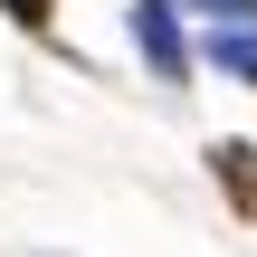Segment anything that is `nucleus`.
Segmentation results:
<instances>
[{
  "label": "nucleus",
  "mask_w": 257,
  "mask_h": 257,
  "mask_svg": "<svg viewBox=\"0 0 257 257\" xmlns=\"http://www.w3.org/2000/svg\"><path fill=\"white\" fill-rule=\"evenodd\" d=\"M134 48L162 86H191V67H200V48L181 38V0H134Z\"/></svg>",
  "instance_id": "obj_1"
},
{
  "label": "nucleus",
  "mask_w": 257,
  "mask_h": 257,
  "mask_svg": "<svg viewBox=\"0 0 257 257\" xmlns=\"http://www.w3.org/2000/svg\"><path fill=\"white\" fill-rule=\"evenodd\" d=\"M210 172H219L229 210H238V219H257V143H210Z\"/></svg>",
  "instance_id": "obj_2"
},
{
  "label": "nucleus",
  "mask_w": 257,
  "mask_h": 257,
  "mask_svg": "<svg viewBox=\"0 0 257 257\" xmlns=\"http://www.w3.org/2000/svg\"><path fill=\"white\" fill-rule=\"evenodd\" d=\"M200 57H210L219 76H238V86H257V29H248V19H219V38H210Z\"/></svg>",
  "instance_id": "obj_3"
},
{
  "label": "nucleus",
  "mask_w": 257,
  "mask_h": 257,
  "mask_svg": "<svg viewBox=\"0 0 257 257\" xmlns=\"http://www.w3.org/2000/svg\"><path fill=\"white\" fill-rule=\"evenodd\" d=\"M181 10H210V19H257V0H181Z\"/></svg>",
  "instance_id": "obj_4"
},
{
  "label": "nucleus",
  "mask_w": 257,
  "mask_h": 257,
  "mask_svg": "<svg viewBox=\"0 0 257 257\" xmlns=\"http://www.w3.org/2000/svg\"><path fill=\"white\" fill-rule=\"evenodd\" d=\"M10 19H29V29H48V19H57V0H10Z\"/></svg>",
  "instance_id": "obj_5"
}]
</instances>
